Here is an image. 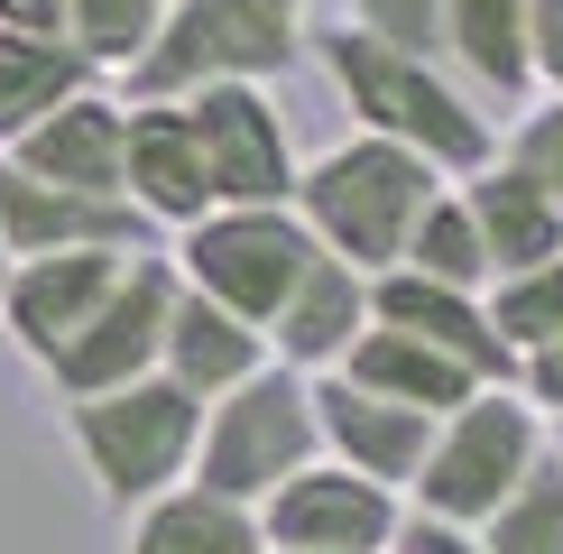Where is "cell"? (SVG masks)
Masks as SVG:
<instances>
[{"label":"cell","instance_id":"1","mask_svg":"<svg viewBox=\"0 0 563 554\" xmlns=\"http://www.w3.org/2000/svg\"><path fill=\"white\" fill-rule=\"evenodd\" d=\"M305 56H314L323 84L342 92L351 130H369V138H388V148L426 157L443 185L481 176L489 157H499V111H489L443 56H407V46H379V37H361V29H323Z\"/></svg>","mask_w":563,"mask_h":554},{"label":"cell","instance_id":"2","mask_svg":"<svg viewBox=\"0 0 563 554\" xmlns=\"http://www.w3.org/2000/svg\"><path fill=\"white\" fill-rule=\"evenodd\" d=\"M434 195H443V176L426 167V157H407V148H388V138L351 130L323 157H305L296 222L314 231L323 259H351L361 277H379V268L407 259V231L426 222Z\"/></svg>","mask_w":563,"mask_h":554},{"label":"cell","instance_id":"3","mask_svg":"<svg viewBox=\"0 0 563 554\" xmlns=\"http://www.w3.org/2000/svg\"><path fill=\"white\" fill-rule=\"evenodd\" d=\"M305 10L314 0H167L157 19V46L139 56V75L121 84L130 102H185V92H213V84H287L305 65Z\"/></svg>","mask_w":563,"mask_h":554},{"label":"cell","instance_id":"4","mask_svg":"<svg viewBox=\"0 0 563 554\" xmlns=\"http://www.w3.org/2000/svg\"><path fill=\"white\" fill-rule=\"evenodd\" d=\"M65 416V453L84 462L92 499L102 508H148L195 480V434H203V398H185L167 369L130 388H102V398H56Z\"/></svg>","mask_w":563,"mask_h":554},{"label":"cell","instance_id":"5","mask_svg":"<svg viewBox=\"0 0 563 554\" xmlns=\"http://www.w3.org/2000/svg\"><path fill=\"white\" fill-rule=\"evenodd\" d=\"M314 453H323V434H314V379L268 361V369H250L241 388H222V398L203 407V434H195V490L260 508L277 480H296Z\"/></svg>","mask_w":563,"mask_h":554},{"label":"cell","instance_id":"6","mask_svg":"<svg viewBox=\"0 0 563 554\" xmlns=\"http://www.w3.org/2000/svg\"><path fill=\"white\" fill-rule=\"evenodd\" d=\"M545 462V416H536L518 388H472L453 416H434V444L407 480V508L453 527H481L518 480Z\"/></svg>","mask_w":563,"mask_h":554},{"label":"cell","instance_id":"7","mask_svg":"<svg viewBox=\"0 0 563 554\" xmlns=\"http://www.w3.org/2000/svg\"><path fill=\"white\" fill-rule=\"evenodd\" d=\"M305 259H314V231L296 222V203H213V213L185 222L176 250H167L176 287L213 296V306H231L241 323H260V333L296 296Z\"/></svg>","mask_w":563,"mask_h":554},{"label":"cell","instance_id":"8","mask_svg":"<svg viewBox=\"0 0 563 554\" xmlns=\"http://www.w3.org/2000/svg\"><path fill=\"white\" fill-rule=\"evenodd\" d=\"M185 121H195L203 148V185L213 203H296V130L277 111L268 84H213V92H185Z\"/></svg>","mask_w":563,"mask_h":554},{"label":"cell","instance_id":"9","mask_svg":"<svg viewBox=\"0 0 563 554\" xmlns=\"http://www.w3.org/2000/svg\"><path fill=\"white\" fill-rule=\"evenodd\" d=\"M167 306H176L167 250H139V259L111 277V296L92 306V323L56 352L46 388H56V398H102V388L148 379V369H157V342H167Z\"/></svg>","mask_w":563,"mask_h":554},{"label":"cell","instance_id":"10","mask_svg":"<svg viewBox=\"0 0 563 554\" xmlns=\"http://www.w3.org/2000/svg\"><path fill=\"white\" fill-rule=\"evenodd\" d=\"M397 508H407L397 490H379V480H361V472H342V462L314 453L296 480H277L250 518H260L268 554H388Z\"/></svg>","mask_w":563,"mask_h":554},{"label":"cell","instance_id":"11","mask_svg":"<svg viewBox=\"0 0 563 554\" xmlns=\"http://www.w3.org/2000/svg\"><path fill=\"white\" fill-rule=\"evenodd\" d=\"M139 250H56V259H10V287H0V333H10V352L37 369H56V352L92 323V306L111 296V277H121Z\"/></svg>","mask_w":563,"mask_h":554},{"label":"cell","instance_id":"12","mask_svg":"<svg viewBox=\"0 0 563 554\" xmlns=\"http://www.w3.org/2000/svg\"><path fill=\"white\" fill-rule=\"evenodd\" d=\"M121 203L157 241H176L185 222L213 213V185H203V148H195L185 102H130V121H121Z\"/></svg>","mask_w":563,"mask_h":554},{"label":"cell","instance_id":"13","mask_svg":"<svg viewBox=\"0 0 563 554\" xmlns=\"http://www.w3.org/2000/svg\"><path fill=\"white\" fill-rule=\"evenodd\" d=\"M314 434H323V462H342V472H361V480H379V490L407 499L416 462H426V444H434V416L397 407V398H379V388L342 379V369H323L314 379Z\"/></svg>","mask_w":563,"mask_h":554},{"label":"cell","instance_id":"14","mask_svg":"<svg viewBox=\"0 0 563 554\" xmlns=\"http://www.w3.org/2000/svg\"><path fill=\"white\" fill-rule=\"evenodd\" d=\"M56 250H157V231L130 203L65 195V185H37L0 157V259H56Z\"/></svg>","mask_w":563,"mask_h":554},{"label":"cell","instance_id":"15","mask_svg":"<svg viewBox=\"0 0 563 554\" xmlns=\"http://www.w3.org/2000/svg\"><path fill=\"white\" fill-rule=\"evenodd\" d=\"M121 121H130L121 84H84L75 102H56L29 138H10L0 157H10L19 176H37V185H65V195L121 203Z\"/></svg>","mask_w":563,"mask_h":554},{"label":"cell","instance_id":"16","mask_svg":"<svg viewBox=\"0 0 563 554\" xmlns=\"http://www.w3.org/2000/svg\"><path fill=\"white\" fill-rule=\"evenodd\" d=\"M369 323H388V333H416L434 342L443 361H462L481 388H508V342L489 333V306L472 287H443V277H416V268H379L369 277Z\"/></svg>","mask_w":563,"mask_h":554},{"label":"cell","instance_id":"17","mask_svg":"<svg viewBox=\"0 0 563 554\" xmlns=\"http://www.w3.org/2000/svg\"><path fill=\"white\" fill-rule=\"evenodd\" d=\"M369 333V277L351 259H305L296 296L268 314V361L277 369H305V379H323V369H342V352Z\"/></svg>","mask_w":563,"mask_h":554},{"label":"cell","instance_id":"18","mask_svg":"<svg viewBox=\"0 0 563 554\" xmlns=\"http://www.w3.org/2000/svg\"><path fill=\"white\" fill-rule=\"evenodd\" d=\"M157 369H167L185 398L213 407L222 388H241L250 369H268V333H260V323H241L231 306H213V296L176 287V306H167V342H157Z\"/></svg>","mask_w":563,"mask_h":554},{"label":"cell","instance_id":"19","mask_svg":"<svg viewBox=\"0 0 563 554\" xmlns=\"http://www.w3.org/2000/svg\"><path fill=\"white\" fill-rule=\"evenodd\" d=\"M453 195H462V213H472V231H481L489 277H518V268H536V259H563V203L536 195L508 157H489V167L462 176Z\"/></svg>","mask_w":563,"mask_h":554},{"label":"cell","instance_id":"20","mask_svg":"<svg viewBox=\"0 0 563 554\" xmlns=\"http://www.w3.org/2000/svg\"><path fill=\"white\" fill-rule=\"evenodd\" d=\"M527 19H536V0H443V65H453L489 111L536 92Z\"/></svg>","mask_w":563,"mask_h":554},{"label":"cell","instance_id":"21","mask_svg":"<svg viewBox=\"0 0 563 554\" xmlns=\"http://www.w3.org/2000/svg\"><path fill=\"white\" fill-rule=\"evenodd\" d=\"M121 554H268V536L241 499H213V490L185 480V490L121 518Z\"/></svg>","mask_w":563,"mask_h":554},{"label":"cell","instance_id":"22","mask_svg":"<svg viewBox=\"0 0 563 554\" xmlns=\"http://www.w3.org/2000/svg\"><path fill=\"white\" fill-rule=\"evenodd\" d=\"M342 379L379 388V398H397V407H426V416H453L481 388L462 361H443L434 342H416V333H388V323H369V333L342 352Z\"/></svg>","mask_w":563,"mask_h":554},{"label":"cell","instance_id":"23","mask_svg":"<svg viewBox=\"0 0 563 554\" xmlns=\"http://www.w3.org/2000/svg\"><path fill=\"white\" fill-rule=\"evenodd\" d=\"M92 75H84V56L65 37H19V29H0V148L10 138H29L56 102H75Z\"/></svg>","mask_w":563,"mask_h":554},{"label":"cell","instance_id":"24","mask_svg":"<svg viewBox=\"0 0 563 554\" xmlns=\"http://www.w3.org/2000/svg\"><path fill=\"white\" fill-rule=\"evenodd\" d=\"M157 19L167 0H56V37L84 56L92 84H130L139 56L157 46Z\"/></svg>","mask_w":563,"mask_h":554},{"label":"cell","instance_id":"25","mask_svg":"<svg viewBox=\"0 0 563 554\" xmlns=\"http://www.w3.org/2000/svg\"><path fill=\"white\" fill-rule=\"evenodd\" d=\"M481 554H563V453L545 444V462L481 518Z\"/></svg>","mask_w":563,"mask_h":554},{"label":"cell","instance_id":"26","mask_svg":"<svg viewBox=\"0 0 563 554\" xmlns=\"http://www.w3.org/2000/svg\"><path fill=\"white\" fill-rule=\"evenodd\" d=\"M397 268H416V277H443V287H472V296H489V259H481V231H472V213H462V195L443 185V195L426 203V222L407 231V259Z\"/></svg>","mask_w":563,"mask_h":554},{"label":"cell","instance_id":"27","mask_svg":"<svg viewBox=\"0 0 563 554\" xmlns=\"http://www.w3.org/2000/svg\"><path fill=\"white\" fill-rule=\"evenodd\" d=\"M489 333L508 342V361L536 352V342H563V259H536L518 277H489Z\"/></svg>","mask_w":563,"mask_h":554},{"label":"cell","instance_id":"28","mask_svg":"<svg viewBox=\"0 0 563 554\" xmlns=\"http://www.w3.org/2000/svg\"><path fill=\"white\" fill-rule=\"evenodd\" d=\"M499 157L518 167L536 195H554L563 203V92H545V102H527L518 121L499 130Z\"/></svg>","mask_w":563,"mask_h":554},{"label":"cell","instance_id":"29","mask_svg":"<svg viewBox=\"0 0 563 554\" xmlns=\"http://www.w3.org/2000/svg\"><path fill=\"white\" fill-rule=\"evenodd\" d=\"M342 29H361L379 46H407V56H443V0H351Z\"/></svg>","mask_w":563,"mask_h":554},{"label":"cell","instance_id":"30","mask_svg":"<svg viewBox=\"0 0 563 554\" xmlns=\"http://www.w3.org/2000/svg\"><path fill=\"white\" fill-rule=\"evenodd\" d=\"M388 554H481V527L426 518V508H397V536H388Z\"/></svg>","mask_w":563,"mask_h":554},{"label":"cell","instance_id":"31","mask_svg":"<svg viewBox=\"0 0 563 554\" xmlns=\"http://www.w3.org/2000/svg\"><path fill=\"white\" fill-rule=\"evenodd\" d=\"M508 388H518V398L545 416H563V342H536V352H518V369H508Z\"/></svg>","mask_w":563,"mask_h":554},{"label":"cell","instance_id":"32","mask_svg":"<svg viewBox=\"0 0 563 554\" xmlns=\"http://www.w3.org/2000/svg\"><path fill=\"white\" fill-rule=\"evenodd\" d=\"M527 65H536V92H563V0H536V19H527Z\"/></svg>","mask_w":563,"mask_h":554},{"label":"cell","instance_id":"33","mask_svg":"<svg viewBox=\"0 0 563 554\" xmlns=\"http://www.w3.org/2000/svg\"><path fill=\"white\" fill-rule=\"evenodd\" d=\"M0 29H19V37H56V0H0Z\"/></svg>","mask_w":563,"mask_h":554},{"label":"cell","instance_id":"34","mask_svg":"<svg viewBox=\"0 0 563 554\" xmlns=\"http://www.w3.org/2000/svg\"><path fill=\"white\" fill-rule=\"evenodd\" d=\"M545 444H554V453H563V416H554V425H545Z\"/></svg>","mask_w":563,"mask_h":554},{"label":"cell","instance_id":"35","mask_svg":"<svg viewBox=\"0 0 563 554\" xmlns=\"http://www.w3.org/2000/svg\"><path fill=\"white\" fill-rule=\"evenodd\" d=\"M0 287H10V259H0Z\"/></svg>","mask_w":563,"mask_h":554}]
</instances>
